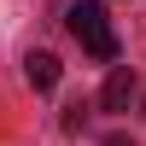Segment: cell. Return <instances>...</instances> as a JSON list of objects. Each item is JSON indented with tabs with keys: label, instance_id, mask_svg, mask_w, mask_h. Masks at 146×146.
<instances>
[{
	"label": "cell",
	"instance_id": "6da1fadb",
	"mask_svg": "<svg viewBox=\"0 0 146 146\" xmlns=\"http://www.w3.org/2000/svg\"><path fill=\"white\" fill-rule=\"evenodd\" d=\"M70 35H76L82 53L100 58V64H111V58H117V29H111V18H105L100 0H76V6H70Z\"/></svg>",
	"mask_w": 146,
	"mask_h": 146
},
{
	"label": "cell",
	"instance_id": "7a4b0ae2",
	"mask_svg": "<svg viewBox=\"0 0 146 146\" xmlns=\"http://www.w3.org/2000/svg\"><path fill=\"white\" fill-rule=\"evenodd\" d=\"M129 100H135V70L111 64V76H105V88H100V105L105 111H129Z\"/></svg>",
	"mask_w": 146,
	"mask_h": 146
},
{
	"label": "cell",
	"instance_id": "3957f363",
	"mask_svg": "<svg viewBox=\"0 0 146 146\" xmlns=\"http://www.w3.org/2000/svg\"><path fill=\"white\" fill-rule=\"evenodd\" d=\"M23 76H29L35 94H53L58 88V58L53 53H29V58H23Z\"/></svg>",
	"mask_w": 146,
	"mask_h": 146
},
{
	"label": "cell",
	"instance_id": "277c9868",
	"mask_svg": "<svg viewBox=\"0 0 146 146\" xmlns=\"http://www.w3.org/2000/svg\"><path fill=\"white\" fill-rule=\"evenodd\" d=\"M82 123H88V111H82V105H64V135H76Z\"/></svg>",
	"mask_w": 146,
	"mask_h": 146
},
{
	"label": "cell",
	"instance_id": "5b68a950",
	"mask_svg": "<svg viewBox=\"0 0 146 146\" xmlns=\"http://www.w3.org/2000/svg\"><path fill=\"white\" fill-rule=\"evenodd\" d=\"M105 146H135V140H129V135H105Z\"/></svg>",
	"mask_w": 146,
	"mask_h": 146
}]
</instances>
